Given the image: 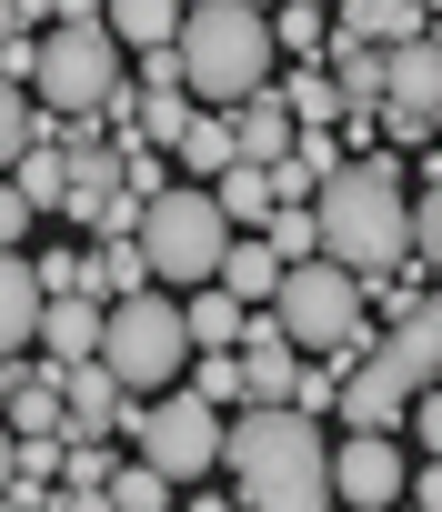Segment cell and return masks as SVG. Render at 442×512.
<instances>
[{
  "instance_id": "cell-1",
  "label": "cell",
  "mask_w": 442,
  "mask_h": 512,
  "mask_svg": "<svg viewBox=\"0 0 442 512\" xmlns=\"http://www.w3.org/2000/svg\"><path fill=\"white\" fill-rule=\"evenodd\" d=\"M221 472H232L242 512H332V442L292 402H242L232 442H221Z\"/></svg>"
},
{
  "instance_id": "cell-2",
  "label": "cell",
  "mask_w": 442,
  "mask_h": 512,
  "mask_svg": "<svg viewBox=\"0 0 442 512\" xmlns=\"http://www.w3.org/2000/svg\"><path fill=\"white\" fill-rule=\"evenodd\" d=\"M312 211H322V262H342L352 282H402L412 272V191H402L392 151L342 161Z\"/></svg>"
},
{
  "instance_id": "cell-3",
  "label": "cell",
  "mask_w": 442,
  "mask_h": 512,
  "mask_svg": "<svg viewBox=\"0 0 442 512\" xmlns=\"http://www.w3.org/2000/svg\"><path fill=\"white\" fill-rule=\"evenodd\" d=\"M272 61H282V41H272V11H252V0H201L181 21V71H191V101H211V111L262 101Z\"/></svg>"
},
{
  "instance_id": "cell-4",
  "label": "cell",
  "mask_w": 442,
  "mask_h": 512,
  "mask_svg": "<svg viewBox=\"0 0 442 512\" xmlns=\"http://www.w3.org/2000/svg\"><path fill=\"white\" fill-rule=\"evenodd\" d=\"M362 302H372V282H352L342 262H292V282H282L272 312H282V332H292L312 362H342V372H352V362L382 342Z\"/></svg>"
},
{
  "instance_id": "cell-5",
  "label": "cell",
  "mask_w": 442,
  "mask_h": 512,
  "mask_svg": "<svg viewBox=\"0 0 442 512\" xmlns=\"http://www.w3.org/2000/svg\"><path fill=\"white\" fill-rule=\"evenodd\" d=\"M141 251H151V282H161V292H201V282H221L232 221H221L211 191L171 181V191H151V211H141Z\"/></svg>"
},
{
  "instance_id": "cell-6",
  "label": "cell",
  "mask_w": 442,
  "mask_h": 512,
  "mask_svg": "<svg viewBox=\"0 0 442 512\" xmlns=\"http://www.w3.org/2000/svg\"><path fill=\"white\" fill-rule=\"evenodd\" d=\"M41 111H61V121H81V111H131V81H121V41H111V21H91V31H41Z\"/></svg>"
},
{
  "instance_id": "cell-7",
  "label": "cell",
  "mask_w": 442,
  "mask_h": 512,
  "mask_svg": "<svg viewBox=\"0 0 442 512\" xmlns=\"http://www.w3.org/2000/svg\"><path fill=\"white\" fill-rule=\"evenodd\" d=\"M101 362H111L131 392H171L181 362H191L181 292H131V302H111V322H101Z\"/></svg>"
},
{
  "instance_id": "cell-8",
  "label": "cell",
  "mask_w": 442,
  "mask_h": 512,
  "mask_svg": "<svg viewBox=\"0 0 442 512\" xmlns=\"http://www.w3.org/2000/svg\"><path fill=\"white\" fill-rule=\"evenodd\" d=\"M131 442H141V462L151 472H171V482H201V472H221V442H232V422H221V402H201V392H151L141 412H131Z\"/></svg>"
},
{
  "instance_id": "cell-9",
  "label": "cell",
  "mask_w": 442,
  "mask_h": 512,
  "mask_svg": "<svg viewBox=\"0 0 442 512\" xmlns=\"http://www.w3.org/2000/svg\"><path fill=\"white\" fill-rule=\"evenodd\" d=\"M382 131H392V141L442 131V41H432V31L402 41V51H382Z\"/></svg>"
},
{
  "instance_id": "cell-10",
  "label": "cell",
  "mask_w": 442,
  "mask_h": 512,
  "mask_svg": "<svg viewBox=\"0 0 442 512\" xmlns=\"http://www.w3.org/2000/svg\"><path fill=\"white\" fill-rule=\"evenodd\" d=\"M332 502H342V512H392V502H412L402 432H352V442L332 452Z\"/></svg>"
},
{
  "instance_id": "cell-11",
  "label": "cell",
  "mask_w": 442,
  "mask_h": 512,
  "mask_svg": "<svg viewBox=\"0 0 442 512\" xmlns=\"http://www.w3.org/2000/svg\"><path fill=\"white\" fill-rule=\"evenodd\" d=\"M302 362H312V352L282 332V312H252V322H242V382H252V402H292Z\"/></svg>"
},
{
  "instance_id": "cell-12",
  "label": "cell",
  "mask_w": 442,
  "mask_h": 512,
  "mask_svg": "<svg viewBox=\"0 0 442 512\" xmlns=\"http://www.w3.org/2000/svg\"><path fill=\"white\" fill-rule=\"evenodd\" d=\"M61 402H71V442L131 432V382H121L111 362H71V372H61Z\"/></svg>"
},
{
  "instance_id": "cell-13",
  "label": "cell",
  "mask_w": 442,
  "mask_h": 512,
  "mask_svg": "<svg viewBox=\"0 0 442 512\" xmlns=\"http://www.w3.org/2000/svg\"><path fill=\"white\" fill-rule=\"evenodd\" d=\"M41 312H51L41 262H31V251H0V352H11V362H21V342H41Z\"/></svg>"
},
{
  "instance_id": "cell-14",
  "label": "cell",
  "mask_w": 442,
  "mask_h": 512,
  "mask_svg": "<svg viewBox=\"0 0 442 512\" xmlns=\"http://www.w3.org/2000/svg\"><path fill=\"white\" fill-rule=\"evenodd\" d=\"M282 282H292V262L262 241V231H232V251H221V292H242L252 312H272L282 302Z\"/></svg>"
},
{
  "instance_id": "cell-15",
  "label": "cell",
  "mask_w": 442,
  "mask_h": 512,
  "mask_svg": "<svg viewBox=\"0 0 442 512\" xmlns=\"http://www.w3.org/2000/svg\"><path fill=\"white\" fill-rule=\"evenodd\" d=\"M292 141H302V131H292V101H282V91H262V101H242V111H232V151H242V161L282 171V161H292Z\"/></svg>"
},
{
  "instance_id": "cell-16",
  "label": "cell",
  "mask_w": 442,
  "mask_h": 512,
  "mask_svg": "<svg viewBox=\"0 0 442 512\" xmlns=\"http://www.w3.org/2000/svg\"><path fill=\"white\" fill-rule=\"evenodd\" d=\"M101 322H111V302L61 292V302L41 312V352H51V362H101Z\"/></svg>"
},
{
  "instance_id": "cell-17",
  "label": "cell",
  "mask_w": 442,
  "mask_h": 512,
  "mask_svg": "<svg viewBox=\"0 0 442 512\" xmlns=\"http://www.w3.org/2000/svg\"><path fill=\"white\" fill-rule=\"evenodd\" d=\"M81 292H91V302L161 292V282H151V251H141V231H131V241H101V251H81Z\"/></svg>"
},
{
  "instance_id": "cell-18",
  "label": "cell",
  "mask_w": 442,
  "mask_h": 512,
  "mask_svg": "<svg viewBox=\"0 0 442 512\" xmlns=\"http://www.w3.org/2000/svg\"><path fill=\"white\" fill-rule=\"evenodd\" d=\"M332 31H352V41H372V51H402V41H422L432 21L412 11V0H332Z\"/></svg>"
},
{
  "instance_id": "cell-19",
  "label": "cell",
  "mask_w": 442,
  "mask_h": 512,
  "mask_svg": "<svg viewBox=\"0 0 442 512\" xmlns=\"http://www.w3.org/2000/svg\"><path fill=\"white\" fill-rule=\"evenodd\" d=\"M181 322H191V352H242L252 302H242V292H221V282H201V292H181Z\"/></svg>"
},
{
  "instance_id": "cell-20",
  "label": "cell",
  "mask_w": 442,
  "mask_h": 512,
  "mask_svg": "<svg viewBox=\"0 0 442 512\" xmlns=\"http://www.w3.org/2000/svg\"><path fill=\"white\" fill-rule=\"evenodd\" d=\"M211 201H221V221H232V231H272V211H282V181H272L262 161H232V171L211 181Z\"/></svg>"
},
{
  "instance_id": "cell-21",
  "label": "cell",
  "mask_w": 442,
  "mask_h": 512,
  "mask_svg": "<svg viewBox=\"0 0 442 512\" xmlns=\"http://www.w3.org/2000/svg\"><path fill=\"white\" fill-rule=\"evenodd\" d=\"M181 21H191L181 0H111V41H121V51H171Z\"/></svg>"
},
{
  "instance_id": "cell-22",
  "label": "cell",
  "mask_w": 442,
  "mask_h": 512,
  "mask_svg": "<svg viewBox=\"0 0 442 512\" xmlns=\"http://www.w3.org/2000/svg\"><path fill=\"white\" fill-rule=\"evenodd\" d=\"M322 71L342 81V101H352V111H382V51H372V41H352V31H332V51H322Z\"/></svg>"
},
{
  "instance_id": "cell-23",
  "label": "cell",
  "mask_w": 442,
  "mask_h": 512,
  "mask_svg": "<svg viewBox=\"0 0 442 512\" xmlns=\"http://www.w3.org/2000/svg\"><path fill=\"white\" fill-rule=\"evenodd\" d=\"M272 91L292 101V121H302V131H332V121L352 111V101H342V81H332L322 61H292V81H272Z\"/></svg>"
},
{
  "instance_id": "cell-24",
  "label": "cell",
  "mask_w": 442,
  "mask_h": 512,
  "mask_svg": "<svg viewBox=\"0 0 442 512\" xmlns=\"http://www.w3.org/2000/svg\"><path fill=\"white\" fill-rule=\"evenodd\" d=\"M11 181H21L31 211H71V151H61V141H31V151L11 161Z\"/></svg>"
},
{
  "instance_id": "cell-25",
  "label": "cell",
  "mask_w": 442,
  "mask_h": 512,
  "mask_svg": "<svg viewBox=\"0 0 442 512\" xmlns=\"http://www.w3.org/2000/svg\"><path fill=\"white\" fill-rule=\"evenodd\" d=\"M31 141H61V111H31L21 81H0V171H11Z\"/></svg>"
},
{
  "instance_id": "cell-26",
  "label": "cell",
  "mask_w": 442,
  "mask_h": 512,
  "mask_svg": "<svg viewBox=\"0 0 442 512\" xmlns=\"http://www.w3.org/2000/svg\"><path fill=\"white\" fill-rule=\"evenodd\" d=\"M272 41H282L292 61H322V51H332V0H282V11H272Z\"/></svg>"
},
{
  "instance_id": "cell-27",
  "label": "cell",
  "mask_w": 442,
  "mask_h": 512,
  "mask_svg": "<svg viewBox=\"0 0 442 512\" xmlns=\"http://www.w3.org/2000/svg\"><path fill=\"white\" fill-rule=\"evenodd\" d=\"M242 151H232V111H201L191 121V141H181V171H201V181H221Z\"/></svg>"
},
{
  "instance_id": "cell-28",
  "label": "cell",
  "mask_w": 442,
  "mask_h": 512,
  "mask_svg": "<svg viewBox=\"0 0 442 512\" xmlns=\"http://www.w3.org/2000/svg\"><path fill=\"white\" fill-rule=\"evenodd\" d=\"M191 121H201V111H191V91H141V141H151V151H181V141H191Z\"/></svg>"
},
{
  "instance_id": "cell-29",
  "label": "cell",
  "mask_w": 442,
  "mask_h": 512,
  "mask_svg": "<svg viewBox=\"0 0 442 512\" xmlns=\"http://www.w3.org/2000/svg\"><path fill=\"white\" fill-rule=\"evenodd\" d=\"M262 241H272V251H282V262H322V211H312V201H282V211H272V231H262Z\"/></svg>"
},
{
  "instance_id": "cell-30",
  "label": "cell",
  "mask_w": 442,
  "mask_h": 512,
  "mask_svg": "<svg viewBox=\"0 0 442 512\" xmlns=\"http://www.w3.org/2000/svg\"><path fill=\"white\" fill-rule=\"evenodd\" d=\"M111 502H121V512H171V502H181V482H171V472H151V462H121V472H111Z\"/></svg>"
},
{
  "instance_id": "cell-31",
  "label": "cell",
  "mask_w": 442,
  "mask_h": 512,
  "mask_svg": "<svg viewBox=\"0 0 442 512\" xmlns=\"http://www.w3.org/2000/svg\"><path fill=\"white\" fill-rule=\"evenodd\" d=\"M191 392H201V402H252L242 352H191Z\"/></svg>"
},
{
  "instance_id": "cell-32",
  "label": "cell",
  "mask_w": 442,
  "mask_h": 512,
  "mask_svg": "<svg viewBox=\"0 0 442 512\" xmlns=\"http://www.w3.org/2000/svg\"><path fill=\"white\" fill-rule=\"evenodd\" d=\"M412 272H432V282H442V181L412 201Z\"/></svg>"
},
{
  "instance_id": "cell-33",
  "label": "cell",
  "mask_w": 442,
  "mask_h": 512,
  "mask_svg": "<svg viewBox=\"0 0 442 512\" xmlns=\"http://www.w3.org/2000/svg\"><path fill=\"white\" fill-rule=\"evenodd\" d=\"M292 412L332 422V412H342V362H302V382H292Z\"/></svg>"
},
{
  "instance_id": "cell-34",
  "label": "cell",
  "mask_w": 442,
  "mask_h": 512,
  "mask_svg": "<svg viewBox=\"0 0 442 512\" xmlns=\"http://www.w3.org/2000/svg\"><path fill=\"white\" fill-rule=\"evenodd\" d=\"M111 472H121V462H111L101 442H71V462H61V482H81V492H111Z\"/></svg>"
},
{
  "instance_id": "cell-35",
  "label": "cell",
  "mask_w": 442,
  "mask_h": 512,
  "mask_svg": "<svg viewBox=\"0 0 442 512\" xmlns=\"http://www.w3.org/2000/svg\"><path fill=\"white\" fill-rule=\"evenodd\" d=\"M402 432L422 442V462H442V382H432V392L412 402V422H402Z\"/></svg>"
},
{
  "instance_id": "cell-36",
  "label": "cell",
  "mask_w": 442,
  "mask_h": 512,
  "mask_svg": "<svg viewBox=\"0 0 442 512\" xmlns=\"http://www.w3.org/2000/svg\"><path fill=\"white\" fill-rule=\"evenodd\" d=\"M31 221H41V211L21 201V181H0V251H21V241H31Z\"/></svg>"
},
{
  "instance_id": "cell-37",
  "label": "cell",
  "mask_w": 442,
  "mask_h": 512,
  "mask_svg": "<svg viewBox=\"0 0 442 512\" xmlns=\"http://www.w3.org/2000/svg\"><path fill=\"white\" fill-rule=\"evenodd\" d=\"M141 91H191V71H181V41H171V51H141Z\"/></svg>"
},
{
  "instance_id": "cell-38",
  "label": "cell",
  "mask_w": 442,
  "mask_h": 512,
  "mask_svg": "<svg viewBox=\"0 0 442 512\" xmlns=\"http://www.w3.org/2000/svg\"><path fill=\"white\" fill-rule=\"evenodd\" d=\"M31 262H41V292H51V302L81 292V251H31Z\"/></svg>"
},
{
  "instance_id": "cell-39",
  "label": "cell",
  "mask_w": 442,
  "mask_h": 512,
  "mask_svg": "<svg viewBox=\"0 0 442 512\" xmlns=\"http://www.w3.org/2000/svg\"><path fill=\"white\" fill-rule=\"evenodd\" d=\"M41 512H121V502H111V492H81V482H51Z\"/></svg>"
},
{
  "instance_id": "cell-40",
  "label": "cell",
  "mask_w": 442,
  "mask_h": 512,
  "mask_svg": "<svg viewBox=\"0 0 442 512\" xmlns=\"http://www.w3.org/2000/svg\"><path fill=\"white\" fill-rule=\"evenodd\" d=\"M412 502H422V512H442V462H422V472H412Z\"/></svg>"
},
{
  "instance_id": "cell-41",
  "label": "cell",
  "mask_w": 442,
  "mask_h": 512,
  "mask_svg": "<svg viewBox=\"0 0 442 512\" xmlns=\"http://www.w3.org/2000/svg\"><path fill=\"white\" fill-rule=\"evenodd\" d=\"M11 482H21V432L0 422V492H11Z\"/></svg>"
},
{
  "instance_id": "cell-42",
  "label": "cell",
  "mask_w": 442,
  "mask_h": 512,
  "mask_svg": "<svg viewBox=\"0 0 442 512\" xmlns=\"http://www.w3.org/2000/svg\"><path fill=\"white\" fill-rule=\"evenodd\" d=\"M181 512H242V492H191Z\"/></svg>"
},
{
  "instance_id": "cell-43",
  "label": "cell",
  "mask_w": 442,
  "mask_h": 512,
  "mask_svg": "<svg viewBox=\"0 0 442 512\" xmlns=\"http://www.w3.org/2000/svg\"><path fill=\"white\" fill-rule=\"evenodd\" d=\"M41 502H51V492H0V512H41Z\"/></svg>"
},
{
  "instance_id": "cell-44",
  "label": "cell",
  "mask_w": 442,
  "mask_h": 512,
  "mask_svg": "<svg viewBox=\"0 0 442 512\" xmlns=\"http://www.w3.org/2000/svg\"><path fill=\"white\" fill-rule=\"evenodd\" d=\"M0 41H21V11H11V0H0Z\"/></svg>"
},
{
  "instance_id": "cell-45",
  "label": "cell",
  "mask_w": 442,
  "mask_h": 512,
  "mask_svg": "<svg viewBox=\"0 0 442 512\" xmlns=\"http://www.w3.org/2000/svg\"><path fill=\"white\" fill-rule=\"evenodd\" d=\"M11 382H21V362H11V352H0V402H11Z\"/></svg>"
},
{
  "instance_id": "cell-46",
  "label": "cell",
  "mask_w": 442,
  "mask_h": 512,
  "mask_svg": "<svg viewBox=\"0 0 442 512\" xmlns=\"http://www.w3.org/2000/svg\"><path fill=\"white\" fill-rule=\"evenodd\" d=\"M11 11H21V21H51V0H11Z\"/></svg>"
},
{
  "instance_id": "cell-47",
  "label": "cell",
  "mask_w": 442,
  "mask_h": 512,
  "mask_svg": "<svg viewBox=\"0 0 442 512\" xmlns=\"http://www.w3.org/2000/svg\"><path fill=\"white\" fill-rule=\"evenodd\" d=\"M252 11H282V0H252Z\"/></svg>"
},
{
  "instance_id": "cell-48",
  "label": "cell",
  "mask_w": 442,
  "mask_h": 512,
  "mask_svg": "<svg viewBox=\"0 0 442 512\" xmlns=\"http://www.w3.org/2000/svg\"><path fill=\"white\" fill-rule=\"evenodd\" d=\"M432 181H442V151H432Z\"/></svg>"
},
{
  "instance_id": "cell-49",
  "label": "cell",
  "mask_w": 442,
  "mask_h": 512,
  "mask_svg": "<svg viewBox=\"0 0 442 512\" xmlns=\"http://www.w3.org/2000/svg\"><path fill=\"white\" fill-rule=\"evenodd\" d=\"M392 512H422V502H392Z\"/></svg>"
},
{
  "instance_id": "cell-50",
  "label": "cell",
  "mask_w": 442,
  "mask_h": 512,
  "mask_svg": "<svg viewBox=\"0 0 442 512\" xmlns=\"http://www.w3.org/2000/svg\"><path fill=\"white\" fill-rule=\"evenodd\" d=\"M181 11H201V0H181Z\"/></svg>"
}]
</instances>
